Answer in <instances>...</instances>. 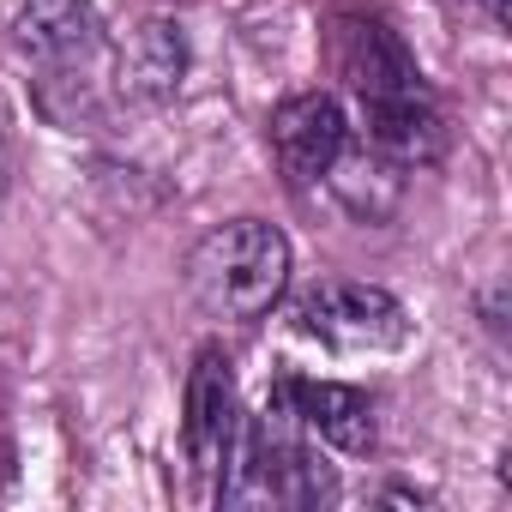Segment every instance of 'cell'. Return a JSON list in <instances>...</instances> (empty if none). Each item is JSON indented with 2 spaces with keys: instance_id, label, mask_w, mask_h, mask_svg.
Listing matches in <instances>:
<instances>
[{
  "instance_id": "cell-2",
  "label": "cell",
  "mask_w": 512,
  "mask_h": 512,
  "mask_svg": "<svg viewBox=\"0 0 512 512\" xmlns=\"http://www.w3.org/2000/svg\"><path fill=\"white\" fill-rule=\"evenodd\" d=\"M181 278L211 320L253 326L290 290V235L266 217H229L193 241Z\"/></svg>"
},
{
  "instance_id": "cell-10",
  "label": "cell",
  "mask_w": 512,
  "mask_h": 512,
  "mask_svg": "<svg viewBox=\"0 0 512 512\" xmlns=\"http://www.w3.org/2000/svg\"><path fill=\"white\" fill-rule=\"evenodd\" d=\"M488 7H494V19H500V25H506V0H488Z\"/></svg>"
},
{
  "instance_id": "cell-9",
  "label": "cell",
  "mask_w": 512,
  "mask_h": 512,
  "mask_svg": "<svg viewBox=\"0 0 512 512\" xmlns=\"http://www.w3.org/2000/svg\"><path fill=\"white\" fill-rule=\"evenodd\" d=\"M13 49L49 73L85 67L103 49V13L97 0H19L13 13Z\"/></svg>"
},
{
  "instance_id": "cell-3",
  "label": "cell",
  "mask_w": 512,
  "mask_h": 512,
  "mask_svg": "<svg viewBox=\"0 0 512 512\" xmlns=\"http://www.w3.org/2000/svg\"><path fill=\"white\" fill-rule=\"evenodd\" d=\"M332 494L338 476L314 458L308 428L278 398H266L260 416H241L223 458L217 506H326Z\"/></svg>"
},
{
  "instance_id": "cell-5",
  "label": "cell",
  "mask_w": 512,
  "mask_h": 512,
  "mask_svg": "<svg viewBox=\"0 0 512 512\" xmlns=\"http://www.w3.org/2000/svg\"><path fill=\"white\" fill-rule=\"evenodd\" d=\"M266 145L278 157V175L290 187H314L332 175V163L350 145V115L332 91H296L272 109L266 121Z\"/></svg>"
},
{
  "instance_id": "cell-7",
  "label": "cell",
  "mask_w": 512,
  "mask_h": 512,
  "mask_svg": "<svg viewBox=\"0 0 512 512\" xmlns=\"http://www.w3.org/2000/svg\"><path fill=\"white\" fill-rule=\"evenodd\" d=\"M272 398L308 428L320 434L332 452L344 458H368L374 440H380V422H374V398L362 386H344V380H308V374H284L272 386Z\"/></svg>"
},
{
  "instance_id": "cell-8",
  "label": "cell",
  "mask_w": 512,
  "mask_h": 512,
  "mask_svg": "<svg viewBox=\"0 0 512 512\" xmlns=\"http://www.w3.org/2000/svg\"><path fill=\"white\" fill-rule=\"evenodd\" d=\"M187 31L175 19H139L115 43V97L127 109H163L187 79Z\"/></svg>"
},
{
  "instance_id": "cell-4",
  "label": "cell",
  "mask_w": 512,
  "mask_h": 512,
  "mask_svg": "<svg viewBox=\"0 0 512 512\" xmlns=\"http://www.w3.org/2000/svg\"><path fill=\"white\" fill-rule=\"evenodd\" d=\"M290 320L302 338L338 350V356H374L410 344V314L392 290L356 284V278H320L290 302Z\"/></svg>"
},
{
  "instance_id": "cell-6",
  "label": "cell",
  "mask_w": 512,
  "mask_h": 512,
  "mask_svg": "<svg viewBox=\"0 0 512 512\" xmlns=\"http://www.w3.org/2000/svg\"><path fill=\"white\" fill-rule=\"evenodd\" d=\"M241 428V398H235V368L223 344H199L187 386H181V446L199 482H211L229 458V440Z\"/></svg>"
},
{
  "instance_id": "cell-1",
  "label": "cell",
  "mask_w": 512,
  "mask_h": 512,
  "mask_svg": "<svg viewBox=\"0 0 512 512\" xmlns=\"http://www.w3.org/2000/svg\"><path fill=\"white\" fill-rule=\"evenodd\" d=\"M326 61H332L338 85H344V91L356 97V109H362L368 151H380V157L398 163V169H428V163H440V151H446L440 97H434V85L422 79L410 43H404L380 13H362V7L332 13V25H326Z\"/></svg>"
}]
</instances>
